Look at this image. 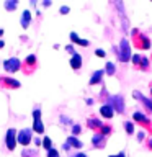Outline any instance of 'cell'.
<instances>
[{"mask_svg":"<svg viewBox=\"0 0 152 157\" xmlns=\"http://www.w3.org/2000/svg\"><path fill=\"white\" fill-rule=\"evenodd\" d=\"M3 33H5V31H3V28H0V38L3 36Z\"/></svg>","mask_w":152,"mask_h":157,"instance_id":"obj_40","label":"cell"},{"mask_svg":"<svg viewBox=\"0 0 152 157\" xmlns=\"http://www.w3.org/2000/svg\"><path fill=\"white\" fill-rule=\"evenodd\" d=\"M2 78H3V83H5L8 88H18L20 85H21V83H20L17 78H12V77H2Z\"/></svg>","mask_w":152,"mask_h":157,"instance_id":"obj_16","label":"cell"},{"mask_svg":"<svg viewBox=\"0 0 152 157\" xmlns=\"http://www.w3.org/2000/svg\"><path fill=\"white\" fill-rule=\"evenodd\" d=\"M132 95H134V98H139V100L144 103V106H146L149 111H152V100H149V98H146V97H142L139 92H134Z\"/></svg>","mask_w":152,"mask_h":157,"instance_id":"obj_15","label":"cell"},{"mask_svg":"<svg viewBox=\"0 0 152 157\" xmlns=\"http://www.w3.org/2000/svg\"><path fill=\"white\" fill-rule=\"evenodd\" d=\"M51 0H44V2H43V7H51Z\"/></svg>","mask_w":152,"mask_h":157,"instance_id":"obj_33","label":"cell"},{"mask_svg":"<svg viewBox=\"0 0 152 157\" xmlns=\"http://www.w3.org/2000/svg\"><path fill=\"white\" fill-rule=\"evenodd\" d=\"M100 115L103 116V118H106V120H110V118H113V115H115V110L110 106V105H101L100 106Z\"/></svg>","mask_w":152,"mask_h":157,"instance_id":"obj_13","label":"cell"},{"mask_svg":"<svg viewBox=\"0 0 152 157\" xmlns=\"http://www.w3.org/2000/svg\"><path fill=\"white\" fill-rule=\"evenodd\" d=\"M70 41H72L74 44H80V46H83V48H87L88 44H90V41H88V39L80 38L75 31H72V33H70Z\"/></svg>","mask_w":152,"mask_h":157,"instance_id":"obj_11","label":"cell"},{"mask_svg":"<svg viewBox=\"0 0 152 157\" xmlns=\"http://www.w3.org/2000/svg\"><path fill=\"white\" fill-rule=\"evenodd\" d=\"M66 51H67L69 54H72V56L75 54V49H74V46H72V44H67V46H66Z\"/></svg>","mask_w":152,"mask_h":157,"instance_id":"obj_30","label":"cell"},{"mask_svg":"<svg viewBox=\"0 0 152 157\" xmlns=\"http://www.w3.org/2000/svg\"><path fill=\"white\" fill-rule=\"evenodd\" d=\"M150 93H152V90H150Z\"/></svg>","mask_w":152,"mask_h":157,"instance_id":"obj_43","label":"cell"},{"mask_svg":"<svg viewBox=\"0 0 152 157\" xmlns=\"http://www.w3.org/2000/svg\"><path fill=\"white\" fill-rule=\"evenodd\" d=\"M17 129L15 128H10L7 131V134H5V144H7V149L8 151H15V147H17Z\"/></svg>","mask_w":152,"mask_h":157,"instance_id":"obj_7","label":"cell"},{"mask_svg":"<svg viewBox=\"0 0 152 157\" xmlns=\"http://www.w3.org/2000/svg\"><path fill=\"white\" fill-rule=\"evenodd\" d=\"M132 44H134L137 49L146 51V49L150 48V39L147 38L146 34H142L139 29H132Z\"/></svg>","mask_w":152,"mask_h":157,"instance_id":"obj_1","label":"cell"},{"mask_svg":"<svg viewBox=\"0 0 152 157\" xmlns=\"http://www.w3.org/2000/svg\"><path fill=\"white\" fill-rule=\"evenodd\" d=\"M132 54H131V46H129V41L127 39H121L120 43V52H118V59L121 62H127L131 61Z\"/></svg>","mask_w":152,"mask_h":157,"instance_id":"obj_2","label":"cell"},{"mask_svg":"<svg viewBox=\"0 0 152 157\" xmlns=\"http://www.w3.org/2000/svg\"><path fill=\"white\" fill-rule=\"evenodd\" d=\"M2 67L5 69V72L15 74V72H18L20 69H21V61H20L18 57H8V59H5V61H3Z\"/></svg>","mask_w":152,"mask_h":157,"instance_id":"obj_4","label":"cell"},{"mask_svg":"<svg viewBox=\"0 0 152 157\" xmlns=\"http://www.w3.org/2000/svg\"><path fill=\"white\" fill-rule=\"evenodd\" d=\"M149 149H152V139L149 141Z\"/></svg>","mask_w":152,"mask_h":157,"instance_id":"obj_41","label":"cell"},{"mask_svg":"<svg viewBox=\"0 0 152 157\" xmlns=\"http://www.w3.org/2000/svg\"><path fill=\"white\" fill-rule=\"evenodd\" d=\"M72 157H88V155H87V154H83V152H78V154L72 155Z\"/></svg>","mask_w":152,"mask_h":157,"instance_id":"obj_36","label":"cell"},{"mask_svg":"<svg viewBox=\"0 0 152 157\" xmlns=\"http://www.w3.org/2000/svg\"><path fill=\"white\" fill-rule=\"evenodd\" d=\"M105 72L108 74V75H113V74L116 72V67L113 62H106V67H105Z\"/></svg>","mask_w":152,"mask_h":157,"instance_id":"obj_22","label":"cell"},{"mask_svg":"<svg viewBox=\"0 0 152 157\" xmlns=\"http://www.w3.org/2000/svg\"><path fill=\"white\" fill-rule=\"evenodd\" d=\"M33 132L36 134H44V123L41 120V110L39 108H34L33 110Z\"/></svg>","mask_w":152,"mask_h":157,"instance_id":"obj_3","label":"cell"},{"mask_svg":"<svg viewBox=\"0 0 152 157\" xmlns=\"http://www.w3.org/2000/svg\"><path fill=\"white\" fill-rule=\"evenodd\" d=\"M62 149H64V151H69V149H70V146H69V144H66V142H64V146H62Z\"/></svg>","mask_w":152,"mask_h":157,"instance_id":"obj_38","label":"cell"},{"mask_svg":"<svg viewBox=\"0 0 152 157\" xmlns=\"http://www.w3.org/2000/svg\"><path fill=\"white\" fill-rule=\"evenodd\" d=\"M5 46V41H3V39H0V49H2Z\"/></svg>","mask_w":152,"mask_h":157,"instance_id":"obj_39","label":"cell"},{"mask_svg":"<svg viewBox=\"0 0 152 157\" xmlns=\"http://www.w3.org/2000/svg\"><path fill=\"white\" fill-rule=\"evenodd\" d=\"M111 131H113V129H111V126H106V124H103V126L100 128V134H101V136H105V137H106V136H110V134H111Z\"/></svg>","mask_w":152,"mask_h":157,"instance_id":"obj_23","label":"cell"},{"mask_svg":"<svg viewBox=\"0 0 152 157\" xmlns=\"http://www.w3.org/2000/svg\"><path fill=\"white\" fill-rule=\"evenodd\" d=\"M110 157H126L124 152H120V154H116V155H110Z\"/></svg>","mask_w":152,"mask_h":157,"instance_id":"obj_37","label":"cell"},{"mask_svg":"<svg viewBox=\"0 0 152 157\" xmlns=\"http://www.w3.org/2000/svg\"><path fill=\"white\" fill-rule=\"evenodd\" d=\"M31 20H33V15L29 10H23L21 13V18H20V25H21L23 29H28L29 25H31Z\"/></svg>","mask_w":152,"mask_h":157,"instance_id":"obj_8","label":"cell"},{"mask_svg":"<svg viewBox=\"0 0 152 157\" xmlns=\"http://www.w3.org/2000/svg\"><path fill=\"white\" fill-rule=\"evenodd\" d=\"M142 139H144V132H139V134H137V141H142Z\"/></svg>","mask_w":152,"mask_h":157,"instance_id":"obj_35","label":"cell"},{"mask_svg":"<svg viewBox=\"0 0 152 157\" xmlns=\"http://www.w3.org/2000/svg\"><path fill=\"white\" fill-rule=\"evenodd\" d=\"M0 64H2V62H0Z\"/></svg>","mask_w":152,"mask_h":157,"instance_id":"obj_44","label":"cell"},{"mask_svg":"<svg viewBox=\"0 0 152 157\" xmlns=\"http://www.w3.org/2000/svg\"><path fill=\"white\" fill-rule=\"evenodd\" d=\"M34 144H36L38 147H41V144H43V141H41V139H38V137H36V139H34Z\"/></svg>","mask_w":152,"mask_h":157,"instance_id":"obj_34","label":"cell"},{"mask_svg":"<svg viewBox=\"0 0 152 157\" xmlns=\"http://www.w3.org/2000/svg\"><path fill=\"white\" fill-rule=\"evenodd\" d=\"M61 123L62 124H70V118H67V116H61Z\"/></svg>","mask_w":152,"mask_h":157,"instance_id":"obj_31","label":"cell"},{"mask_svg":"<svg viewBox=\"0 0 152 157\" xmlns=\"http://www.w3.org/2000/svg\"><path fill=\"white\" fill-rule=\"evenodd\" d=\"M106 105H110L113 110H115L116 113H124V101H123V97L121 95H113L108 98V103Z\"/></svg>","mask_w":152,"mask_h":157,"instance_id":"obj_6","label":"cell"},{"mask_svg":"<svg viewBox=\"0 0 152 157\" xmlns=\"http://www.w3.org/2000/svg\"><path fill=\"white\" fill-rule=\"evenodd\" d=\"M131 59H132V64H134L136 67H141V59H142V56H139V54H134Z\"/></svg>","mask_w":152,"mask_h":157,"instance_id":"obj_27","label":"cell"},{"mask_svg":"<svg viewBox=\"0 0 152 157\" xmlns=\"http://www.w3.org/2000/svg\"><path fill=\"white\" fill-rule=\"evenodd\" d=\"M92 144L95 146V147H100V149H103V147L106 146V137L101 136L100 132H97V134H93V137H92Z\"/></svg>","mask_w":152,"mask_h":157,"instance_id":"obj_10","label":"cell"},{"mask_svg":"<svg viewBox=\"0 0 152 157\" xmlns=\"http://www.w3.org/2000/svg\"><path fill=\"white\" fill-rule=\"evenodd\" d=\"M31 141H33V129L31 128H25V129H21L17 134V142L21 144L23 147H28L31 144Z\"/></svg>","mask_w":152,"mask_h":157,"instance_id":"obj_5","label":"cell"},{"mask_svg":"<svg viewBox=\"0 0 152 157\" xmlns=\"http://www.w3.org/2000/svg\"><path fill=\"white\" fill-rule=\"evenodd\" d=\"M69 12H70V8H69L67 5H62V7L59 8V13H61V15H67Z\"/></svg>","mask_w":152,"mask_h":157,"instance_id":"obj_29","label":"cell"},{"mask_svg":"<svg viewBox=\"0 0 152 157\" xmlns=\"http://www.w3.org/2000/svg\"><path fill=\"white\" fill-rule=\"evenodd\" d=\"M123 126H124V129H126L127 134H132V132H134V126H132L131 121H124V123H123Z\"/></svg>","mask_w":152,"mask_h":157,"instance_id":"obj_25","label":"cell"},{"mask_svg":"<svg viewBox=\"0 0 152 157\" xmlns=\"http://www.w3.org/2000/svg\"><path fill=\"white\" fill-rule=\"evenodd\" d=\"M82 132V126L80 124H72V136L75 137V136H78Z\"/></svg>","mask_w":152,"mask_h":157,"instance_id":"obj_26","label":"cell"},{"mask_svg":"<svg viewBox=\"0 0 152 157\" xmlns=\"http://www.w3.org/2000/svg\"><path fill=\"white\" fill-rule=\"evenodd\" d=\"M41 146H43L46 151H51V149H52V141H51V137H49V136H44Z\"/></svg>","mask_w":152,"mask_h":157,"instance_id":"obj_20","label":"cell"},{"mask_svg":"<svg viewBox=\"0 0 152 157\" xmlns=\"http://www.w3.org/2000/svg\"><path fill=\"white\" fill-rule=\"evenodd\" d=\"M66 144H69L70 147H75V149H80V147L83 146L82 141H78L77 137H74V136H69V137H67V139H66Z\"/></svg>","mask_w":152,"mask_h":157,"instance_id":"obj_18","label":"cell"},{"mask_svg":"<svg viewBox=\"0 0 152 157\" xmlns=\"http://www.w3.org/2000/svg\"><path fill=\"white\" fill-rule=\"evenodd\" d=\"M70 67L74 69V71H78V69L82 67V56L80 54H74V56L70 57Z\"/></svg>","mask_w":152,"mask_h":157,"instance_id":"obj_14","label":"cell"},{"mask_svg":"<svg viewBox=\"0 0 152 157\" xmlns=\"http://www.w3.org/2000/svg\"><path fill=\"white\" fill-rule=\"evenodd\" d=\"M3 8L7 10V12H15V10L18 8V2H17V0H5V2H3Z\"/></svg>","mask_w":152,"mask_h":157,"instance_id":"obj_19","label":"cell"},{"mask_svg":"<svg viewBox=\"0 0 152 157\" xmlns=\"http://www.w3.org/2000/svg\"><path fill=\"white\" fill-rule=\"evenodd\" d=\"M95 54H97L98 57H105V56H106V52L103 51V49H97V51H95Z\"/></svg>","mask_w":152,"mask_h":157,"instance_id":"obj_32","label":"cell"},{"mask_svg":"<svg viewBox=\"0 0 152 157\" xmlns=\"http://www.w3.org/2000/svg\"><path fill=\"white\" fill-rule=\"evenodd\" d=\"M0 80H2V77H0Z\"/></svg>","mask_w":152,"mask_h":157,"instance_id":"obj_42","label":"cell"},{"mask_svg":"<svg viewBox=\"0 0 152 157\" xmlns=\"http://www.w3.org/2000/svg\"><path fill=\"white\" fill-rule=\"evenodd\" d=\"M87 126L90 128V129H98V131H100V128L103 126V123L100 120H97V118H88Z\"/></svg>","mask_w":152,"mask_h":157,"instance_id":"obj_17","label":"cell"},{"mask_svg":"<svg viewBox=\"0 0 152 157\" xmlns=\"http://www.w3.org/2000/svg\"><path fill=\"white\" fill-rule=\"evenodd\" d=\"M25 62H26L28 66H36V56H34V54H28L26 59H25Z\"/></svg>","mask_w":152,"mask_h":157,"instance_id":"obj_24","label":"cell"},{"mask_svg":"<svg viewBox=\"0 0 152 157\" xmlns=\"http://www.w3.org/2000/svg\"><path fill=\"white\" fill-rule=\"evenodd\" d=\"M21 155H23V157H36L38 152L34 151V149H28V147H25L23 152H21Z\"/></svg>","mask_w":152,"mask_h":157,"instance_id":"obj_21","label":"cell"},{"mask_svg":"<svg viewBox=\"0 0 152 157\" xmlns=\"http://www.w3.org/2000/svg\"><path fill=\"white\" fill-rule=\"evenodd\" d=\"M103 75H105V71H95L92 74V77H90V80H88V83L90 85H97V83H100L101 82V78H103Z\"/></svg>","mask_w":152,"mask_h":157,"instance_id":"obj_12","label":"cell"},{"mask_svg":"<svg viewBox=\"0 0 152 157\" xmlns=\"http://www.w3.org/2000/svg\"><path fill=\"white\" fill-rule=\"evenodd\" d=\"M48 157H61V155H59V151L52 147L51 151H48Z\"/></svg>","mask_w":152,"mask_h":157,"instance_id":"obj_28","label":"cell"},{"mask_svg":"<svg viewBox=\"0 0 152 157\" xmlns=\"http://www.w3.org/2000/svg\"><path fill=\"white\" fill-rule=\"evenodd\" d=\"M132 118H134V121H136V123H139L141 126H144V128H150V120L144 115V113L136 111L134 115H132Z\"/></svg>","mask_w":152,"mask_h":157,"instance_id":"obj_9","label":"cell"}]
</instances>
